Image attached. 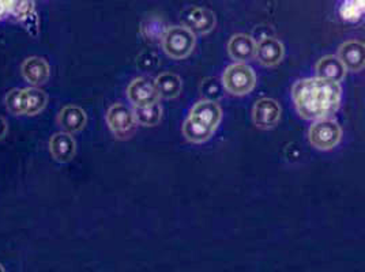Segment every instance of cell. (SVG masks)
Segmentation results:
<instances>
[{"mask_svg": "<svg viewBox=\"0 0 365 272\" xmlns=\"http://www.w3.org/2000/svg\"><path fill=\"white\" fill-rule=\"evenodd\" d=\"M58 121H59L63 131L76 134L85 128V125L88 122V116H86V112L81 106L67 105L61 109Z\"/></svg>", "mask_w": 365, "mask_h": 272, "instance_id": "2e32d148", "label": "cell"}, {"mask_svg": "<svg viewBox=\"0 0 365 272\" xmlns=\"http://www.w3.org/2000/svg\"><path fill=\"white\" fill-rule=\"evenodd\" d=\"M285 55V49L281 41L274 37H263L257 44V55L260 64L266 67H273L279 64Z\"/></svg>", "mask_w": 365, "mask_h": 272, "instance_id": "5bb4252c", "label": "cell"}, {"mask_svg": "<svg viewBox=\"0 0 365 272\" xmlns=\"http://www.w3.org/2000/svg\"><path fill=\"white\" fill-rule=\"evenodd\" d=\"M127 97L135 108L152 105L161 98L155 86V80L149 76L135 78L127 88Z\"/></svg>", "mask_w": 365, "mask_h": 272, "instance_id": "9c48e42d", "label": "cell"}, {"mask_svg": "<svg viewBox=\"0 0 365 272\" xmlns=\"http://www.w3.org/2000/svg\"><path fill=\"white\" fill-rule=\"evenodd\" d=\"M222 89L225 90L222 80H217V79H207L206 82H203L202 85V93L206 97V100H213L217 101L221 95H222Z\"/></svg>", "mask_w": 365, "mask_h": 272, "instance_id": "cb8c5ba5", "label": "cell"}, {"mask_svg": "<svg viewBox=\"0 0 365 272\" xmlns=\"http://www.w3.org/2000/svg\"><path fill=\"white\" fill-rule=\"evenodd\" d=\"M49 152L56 162L67 164L76 157V139L70 132H58L49 139Z\"/></svg>", "mask_w": 365, "mask_h": 272, "instance_id": "8fae6325", "label": "cell"}, {"mask_svg": "<svg viewBox=\"0 0 365 272\" xmlns=\"http://www.w3.org/2000/svg\"><path fill=\"white\" fill-rule=\"evenodd\" d=\"M292 98L305 120H319L338 110L342 98L339 82L320 76L300 79L293 85Z\"/></svg>", "mask_w": 365, "mask_h": 272, "instance_id": "6da1fadb", "label": "cell"}, {"mask_svg": "<svg viewBox=\"0 0 365 272\" xmlns=\"http://www.w3.org/2000/svg\"><path fill=\"white\" fill-rule=\"evenodd\" d=\"M134 115H135L138 125L155 127L161 122L163 119V106L160 103H155L152 105L135 108Z\"/></svg>", "mask_w": 365, "mask_h": 272, "instance_id": "ffe728a7", "label": "cell"}, {"mask_svg": "<svg viewBox=\"0 0 365 272\" xmlns=\"http://www.w3.org/2000/svg\"><path fill=\"white\" fill-rule=\"evenodd\" d=\"M195 34L185 26L168 28L163 37V48L169 58L182 61L190 56L195 48Z\"/></svg>", "mask_w": 365, "mask_h": 272, "instance_id": "277c9868", "label": "cell"}, {"mask_svg": "<svg viewBox=\"0 0 365 272\" xmlns=\"http://www.w3.org/2000/svg\"><path fill=\"white\" fill-rule=\"evenodd\" d=\"M281 119V106L273 98H262L252 109V120L260 130L274 128Z\"/></svg>", "mask_w": 365, "mask_h": 272, "instance_id": "30bf717a", "label": "cell"}, {"mask_svg": "<svg viewBox=\"0 0 365 272\" xmlns=\"http://www.w3.org/2000/svg\"><path fill=\"white\" fill-rule=\"evenodd\" d=\"M4 104L7 110L14 116H22V89H13L7 93Z\"/></svg>", "mask_w": 365, "mask_h": 272, "instance_id": "603a6c76", "label": "cell"}, {"mask_svg": "<svg viewBox=\"0 0 365 272\" xmlns=\"http://www.w3.org/2000/svg\"><path fill=\"white\" fill-rule=\"evenodd\" d=\"M167 29L168 28H165L164 22L161 19L148 18L146 21H143V23L140 26V33L146 41L158 43V41H163V37H164Z\"/></svg>", "mask_w": 365, "mask_h": 272, "instance_id": "44dd1931", "label": "cell"}, {"mask_svg": "<svg viewBox=\"0 0 365 272\" xmlns=\"http://www.w3.org/2000/svg\"><path fill=\"white\" fill-rule=\"evenodd\" d=\"M155 86L161 98L172 100L176 98L182 90V82L180 76L172 73H163L157 76Z\"/></svg>", "mask_w": 365, "mask_h": 272, "instance_id": "d6986e66", "label": "cell"}, {"mask_svg": "<svg viewBox=\"0 0 365 272\" xmlns=\"http://www.w3.org/2000/svg\"><path fill=\"white\" fill-rule=\"evenodd\" d=\"M48 103L46 93L31 86L28 89H22V110L26 116H36L44 110Z\"/></svg>", "mask_w": 365, "mask_h": 272, "instance_id": "e0dca14e", "label": "cell"}, {"mask_svg": "<svg viewBox=\"0 0 365 272\" xmlns=\"http://www.w3.org/2000/svg\"><path fill=\"white\" fill-rule=\"evenodd\" d=\"M222 119V110L217 101L202 100L192 106L182 124V135L191 143H203L217 131Z\"/></svg>", "mask_w": 365, "mask_h": 272, "instance_id": "7a4b0ae2", "label": "cell"}, {"mask_svg": "<svg viewBox=\"0 0 365 272\" xmlns=\"http://www.w3.org/2000/svg\"><path fill=\"white\" fill-rule=\"evenodd\" d=\"M346 71L348 70L345 68L344 63L341 61L338 56H334V55L322 58L317 64V74H318V76L334 80V82H341L346 75Z\"/></svg>", "mask_w": 365, "mask_h": 272, "instance_id": "ac0fdd59", "label": "cell"}, {"mask_svg": "<svg viewBox=\"0 0 365 272\" xmlns=\"http://www.w3.org/2000/svg\"><path fill=\"white\" fill-rule=\"evenodd\" d=\"M16 21L33 37L38 34V16L34 0H0V22Z\"/></svg>", "mask_w": 365, "mask_h": 272, "instance_id": "3957f363", "label": "cell"}, {"mask_svg": "<svg viewBox=\"0 0 365 272\" xmlns=\"http://www.w3.org/2000/svg\"><path fill=\"white\" fill-rule=\"evenodd\" d=\"M222 85L233 95L250 94L257 85L255 71L248 64L237 61L224 71Z\"/></svg>", "mask_w": 365, "mask_h": 272, "instance_id": "5b68a950", "label": "cell"}, {"mask_svg": "<svg viewBox=\"0 0 365 272\" xmlns=\"http://www.w3.org/2000/svg\"><path fill=\"white\" fill-rule=\"evenodd\" d=\"M107 124L118 139H130L138 125L134 110L124 104H113L108 109Z\"/></svg>", "mask_w": 365, "mask_h": 272, "instance_id": "52a82bcc", "label": "cell"}, {"mask_svg": "<svg viewBox=\"0 0 365 272\" xmlns=\"http://www.w3.org/2000/svg\"><path fill=\"white\" fill-rule=\"evenodd\" d=\"M21 73L31 86L38 88L48 82L51 76V68L46 59L38 56H31L22 63Z\"/></svg>", "mask_w": 365, "mask_h": 272, "instance_id": "4fadbf2b", "label": "cell"}, {"mask_svg": "<svg viewBox=\"0 0 365 272\" xmlns=\"http://www.w3.org/2000/svg\"><path fill=\"white\" fill-rule=\"evenodd\" d=\"M7 131H9V125H7V121L4 120L1 116H0V140L7 135Z\"/></svg>", "mask_w": 365, "mask_h": 272, "instance_id": "d4e9b609", "label": "cell"}, {"mask_svg": "<svg viewBox=\"0 0 365 272\" xmlns=\"http://www.w3.org/2000/svg\"><path fill=\"white\" fill-rule=\"evenodd\" d=\"M311 145L318 150H331L341 142L342 130L339 124L329 117L315 120L308 131Z\"/></svg>", "mask_w": 365, "mask_h": 272, "instance_id": "8992f818", "label": "cell"}, {"mask_svg": "<svg viewBox=\"0 0 365 272\" xmlns=\"http://www.w3.org/2000/svg\"><path fill=\"white\" fill-rule=\"evenodd\" d=\"M338 58L345 68L351 73H359L365 67V44L351 40L339 46Z\"/></svg>", "mask_w": 365, "mask_h": 272, "instance_id": "7c38bea8", "label": "cell"}, {"mask_svg": "<svg viewBox=\"0 0 365 272\" xmlns=\"http://www.w3.org/2000/svg\"><path fill=\"white\" fill-rule=\"evenodd\" d=\"M0 272H4V268H3V266L0 264Z\"/></svg>", "mask_w": 365, "mask_h": 272, "instance_id": "484cf974", "label": "cell"}, {"mask_svg": "<svg viewBox=\"0 0 365 272\" xmlns=\"http://www.w3.org/2000/svg\"><path fill=\"white\" fill-rule=\"evenodd\" d=\"M228 52L233 61L240 63L252 61L257 55V43L251 36L236 34L229 40Z\"/></svg>", "mask_w": 365, "mask_h": 272, "instance_id": "9a60e30c", "label": "cell"}, {"mask_svg": "<svg viewBox=\"0 0 365 272\" xmlns=\"http://www.w3.org/2000/svg\"><path fill=\"white\" fill-rule=\"evenodd\" d=\"M341 16L346 21H357L365 16V0H342Z\"/></svg>", "mask_w": 365, "mask_h": 272, "instance_id": "7402d4cb", "label": "cell"}, {"mask_svg": "<svg viewBox=\"0 0 365 272\" xmlns=\"http://www.w3.org/2000/svg\"><path fill=\"white\" fill-rule=\"evenodd\" d=\"M182 26L197 34H207L213 31L217 25V18L212 10L199 7V6H190L187 7L180 16Z\"/></svg>", "mask_w": 365, "mask_h": 272, "instance_id": "ba28073f", "label": "cell"}]
</instances>
